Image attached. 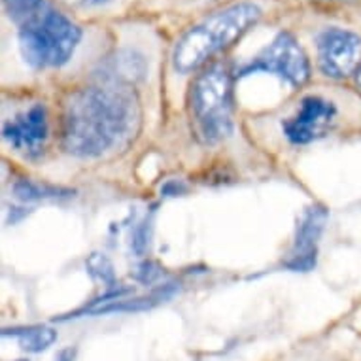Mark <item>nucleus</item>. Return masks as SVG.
<instances>
[{
	"mask_svg": "<svg viewBox=\"0 0 361 361\" xmlns=\"http://www.w3.org/2000/svg\"><path fill=\"white\" fill-rule=\"evenodd\" d=\"M137 119V102L125 85L104 83L80 89L63 108V146L78 157H99L129 137Z\"/></svg>",
	"mask_w": 361,
	"mask_h": 361,
	"instance_id": "obj_1",
	"label": "nucleus"
},
{
	"mask_svg": "<svg viewBox=\"0 0 361 361\" xmlns=\"http://www.w3.org/2000/svg\"><path fill=\"white\" fill-rule=\"evenodd\" d=\"M259 18V6L252 2H238L212 13L178 40L172 54V65L182 74L197 71L210 57L237 42Z\"/></svg>",
	"mask_w": 361,
	"mask_h": 361,
	"instance_id": "obj_2",
	"label": "nucleus"
},
{
	"mask_svg": "<svg viewBox=\"0 0 361 361\" xmlns=\"http://www.w3.org/2000/svg\"><path fill=\"white\" fill-rule=\"evenodd\" d=\"M346 118L361 121V101L343 102L326 93H308L282 119V135L290 144L307 146L343 129Z\"/></svg>",
	"mask_w": 361,
	"mask_h": 361,
	"instance_id": "obj_3",
	"label": "nucleus"
},
{
	"mask_svg": "<svg viewBox=\"0 0 361 361\" xmlns=\"http://www.w3.org/2000/svg\"><path fill=\"white\" fill-rule=\"evenodd\" d=\"M233 72L229 65L216 63L197 78L191 91V114L202 142H219L231 133Z\"/></svg>",
	"mask_w": 361,
	"mask_h": 361,
	"instance_id": "obj_4",
	"label": "nucleus"
},
{
	"mask_svg": "<svg viewBox=\"0 0 361 361\" xmlns=\"http://www.w3.org/2000/svg\"><path fill=\"white\" fill-rule=\"evenodd\" d=\"M82 30L63 13L49 8L35 23L19 29V48L35 68H59L72 59Z\"/></svg>",
	"mask_w": 361,
	"mask_h": 361,
	"instance_id": "obj_5",
	"label": "nucleus"
},
{
	"mask_svg": "<svg viewBox=\"0 0 361 361\" xmlns=\"http://www.w3.org/2000/svg\"><path fill=\"white\" fill-rule=\"evenodd\" d=\"M257 72L276 74L291 85L301 87L310 78V63L295 38L290 32H280L252 63L238 72V76L244 78Z\"/></svg>",
	"mask_w": 361,
	"mask_h": 361,
	"instance_id": "obj_6",
	"label": "nucleus"
},
{
	"mask_svg": "<svg viewBox=\"0 0 361 361\" xmlns=\"http://www.w3.org/2000/svg\"><path fill=\"white\" fill-rule=\"evenodd\" d=\"M318 63L329 78H346L360 68L361 38L352 30L331 29L318 36Z\"/></svg>",
	"mask_w": 361,
	"mask_h": 361,
	"instance_id": "obj_7",
	"label": "nucleus"
},
{
	"mask_svg": "<svg viewBox=\"0 0 361 361\" xmlns=\"http://www.w3.org/2000/svg\"><path fill=\"white\" fill-rule=\"evenodd\" d=\"M48 135V114L44 104L30 106L27 112L8 119L2 127L4 140L25 157H38L44 154Z\"/></svg>",
	"mask_w": 361,
	"mask_h": 361,
	"instance_id": "obj_8",
	"label": "nucleus"
},
{
	"mask_svg": "<svg viewBox=\"0 0 361 361\" xmlns=\"http://www.w3.org/2000/svg\"><path fill=\"white\" fill-rule=\"evenodd\" d=\"M326 221L327 212L324 207H312L302 214L299 227H297L295 244H293L290 257L284 263L288 269L310 271L316 265V246H318V238L324 231Z\"/></svg>",
	"mask_w": 361,
	"mask_h": 361,
	"instance_id": "obj_9",
	"label": "nucleus"
},
{
	"mask_svg": "<svg viewBox=\"0 0 361 361\" xmlns=\"http://www.w3.org/2000/svg\"><path fill=\"white\" fill-rule=\"evenodd\" d=\"M2 4L8 18L19 25V29L35 23L36 19H40L49 10L44 0H2Z\"/></svg>",
	"mask_w": 361,
	"mask_h": 361,
	"instance_id": "obj_10",
	"label": "nucleus"
},
{
	"mask_svg": "<svg viewBox=\"0 0 361 361\" xmlns=\"http://www.w3.org/2000/svg\"><path fill=\"white\" fill-rule=\"evenodd\" d=\"M13 195L21 201H38V199H59V197L72 195L71 190L61 185L42 184L32 180H19L13 184Z\"/></svg>",
	"mask_w": 361,
	"mask_h": 361,
	"instance_id": "obj_11",
	"label": "nucleus"
},
{
	"mask_svg": "<svg viewBox=\"0 0 361 361\" xmlns=\"http://www.w3.org/2000/svg\"><path fill=\"white\" fill-rule=\"evenodd\" d=\"M19 338V344L27 352H44L57 341V331L51 327L36 326L27 327V329H13V331H4V335H10Z\"/></svg>",
	"mask_w": 361,
	"mask_h": 361,
	"instance_id": "obj_12",
	"label": "nucleus"
},
{
	"mask_svg": "<svg viewBox=\"0 0 361 361\" xmlns=\"http://www.w3.org/2000/svg\"><path fill=\"white\" fill-rule=\"evenodd\" d=\"M85 265H87L89 274H91L93 279L101 280L104 286L114 284V280H116L114 279V267L106 255H101V254L89 255V259Z\"/></svg>",
	"mask_w": 361,
	"mask_h": 361,
	"instance_id": "obj_13",
	"label": "nucleus"
},
{
	"mask_svg": "<svg viewBox=\"0 0 361 361\" xmlns=\"http://www.w3.org/2000/svg\"><path fill=\"white\" fill-rule=\"evenodd\" d=\"M159 267L155 265V263H142V265L138 267V273H137V279L142 282V284H152L155 280L159 279Z\"/></svg>",
	"mask_w": 361,
	"mask_h": 361,
	"instance_id": "obj_14",
	"label": "nucleus"
},
{
	"mask_svg": "<svg viewBox=\"0 0 361 361\" xmlns=\"http://www.w3.org/2000/svg\"><path fill=\"white\" fill-rule=\"evenodd\" d=\"M71 4H76V6H83V8H101V6H108V4H112L116 0H68Z\"/></svg>",
	"mask_w": 361,
	"mask_h": 361,
	"instance_id": "obj_15",
	"label": "nucleus"
},
{
	"mask_svg": "<svg viewBox=\"0 0 361 361\" xmlns=\"http://www.w3.org/2000/svg\"><path fill=\"white\" fill-rule=\"evenodd\" d=\"M74 360H76V350L74 348L61 350L59 354H57V357H55V361H74Z\"/></svg>",
	"mask_w": 361,
	"mask_h": 361,
	"instance_id": "obj_16",
	"label": "nucleus"
},
{
	"mask_svg": "<svg viewBox=\"0 0 361 361\" xmlns=\"http://www.w3.org/2000/svg\"><path fill=\"white\" fill-rule=\"evenodd\" d=\"M355 82H357V85L361 87V65L360 68H357V72H355Z\"/></svg>",
	"mask_w": 361,
	"mask_h": 361,
	"instance_id": "obj_17",
	"label": "nucleus"
},
{
	"mask_svg": "<svg viewBox=\"0 0 361 361\" xmlns=\"http://www.w3.org/2000/svg\"><path fill=\"white\" fill-rule=\"evenodd\" d=\"M16 361H29V360H16Z\"/></svg>",
	"mask_w": 361,
	"mask_h": 361,
	"instance_id": "obj_18",
	"label": "nucleus"
}]
</instances>
